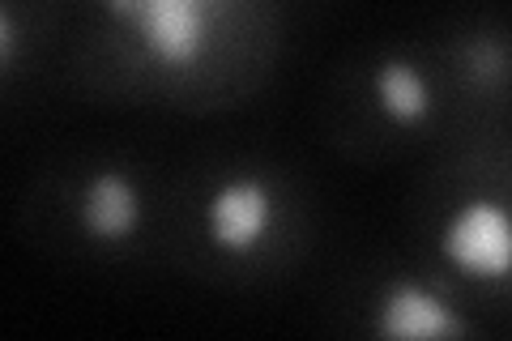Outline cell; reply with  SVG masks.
Wrapping results in <instances>:
<instances>
[{
	"mask_svg": "<svg viewBox=\"0 0 512 341\" xmlns=\"http://www.w3.org/2000/svg\"><path fill=\"white\" fill-rule=\"evenodd\" d=\"M141 222H146V197L133 175L120 167H99L86 175L82 192H77V226L86 239L120 248L141 231Z\"/></svg>",
	"mask_w": 512,
	"mask_h": 341,
	"instance_id": "3957f363",
	"label": "cell"
},
{
	"mask_svg": "<svg viewBox=\"0 0 512 341\" xmlns=\"http://www.w3.org/2000/svg\"><path fill=\"white\" fill-rule=\"evenodd\" d=\"M22 47H26V30H22V18L13 13L9 0H0V77L18 69L22 60Z\"/></svg>",
	"mask_w": 512,
	"mask_h": 341,
	"instance_id": "8992f818",
	"label": "cell"
},
{
	"mask_svg": "<svg viewBox=\"0 0 512 341\" xmlns=\"http://www.w3.org/2000/svg\"><path fill=\"white\" fill-rule=\"evenodd\" d=\"M372 329L380 337H397V341H436V337H461L470 324L457 316V307L440 290H431L414 278H397L380 290Z\"/></svg>",
	"mask_w": 512,
	"mask_h": 341,
	"instance_id": "277c9868",
	"label": "cell"
},
{
	"mask_svg": "<svg viewBox=\"0 0 512 341\" xmlns=\"http://www.w3.org/2000/svg\"><path fill=\"white\" fill-rule=\"evenodd\" d=\"M440 256L448 269L478 286H504L512 269V218L500 197H466L440 226Z\"/></svg>",
	"mask_w": 512,
	"mask_h": 341,
	"instance_id": "7a4b0ae2",
	"label": "cell"
},
{
	"mask_svg": "<svg viewBox=\"0 0 512 341\" xmlns=\"http://www.w3.org/2000/svg\"><path fill=\"white\" fill-rule=\"evenodd\" d=\"M372 99L376 111L393 128H423L436 111V90L419 60L410 56H384L372 73Z\"/></svg>",
	"mask_w": 512,
	"mask_h": 341,
	"instance_id": "5b68a950",
	"label": "cell"
},
{
	"mask_svg": "<svg viewBox=\"0 0 512 341\" xmlns=\"http://www.w3.org/2000/svg\"><path fill=\"white\" fill-rule=\"evenodd\" d=\"M201 231H205V243H210L218 256H231V261L256 256L278 231L274 184H269L265 175H252V171L218 180L201 205Z\"/></svg>",
	"mask_w": 512,
	"mask_h": 341,
	"instance_id": "6da1fadb",
	"label": "cell"
}]
</instances>
